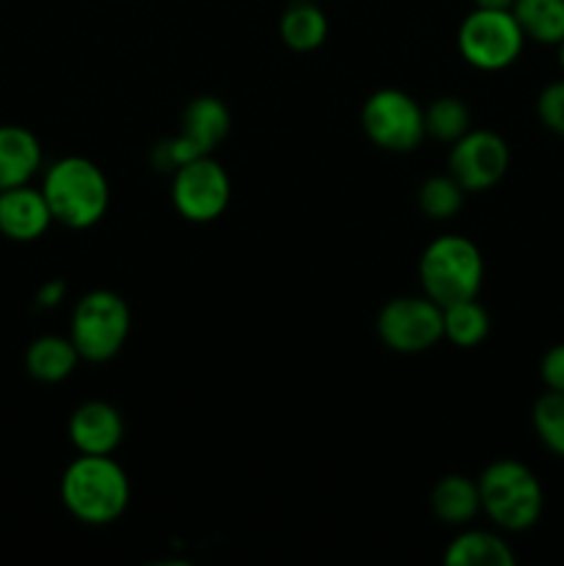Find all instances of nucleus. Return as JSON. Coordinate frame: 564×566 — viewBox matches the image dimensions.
Returning a JSON list of instances; mask_svg holds the SVG:
<instances>
[{
  "label": "nucleus",
  "instance_id": "nucleus-7",
  "mask_svg": "<svg viewBox=\"0 0 564 566\" xmlns=\"http://www.w3.org/2000/svg\"><path fill=\"white\" fill-rule=\"evenodd\" d=\"M457 44L470 66L481 72H501L520 59L525 33L512 9H473L459 25Z\"/></svg>",
  "mask_w": 564,
  "mask_h": 566
},
{
  "label": "nucleus",
  "instance_id": "nucleus-22",
  "mask_svg": "<svg viewBox=\"0 0 564 566\" xmlns=\"http://www.w3.org/2000/svg\"><path fill=\"white\" fill-rule=\"evenodd\" d=\"M464 202V188L451 175H435L418 188V205L429 219L446 221L459 213Z\"/></svg>",
  "mask_w": 564,
  "mask_h": 566
},
{
  "label": "nucleus",
  "instance_id": "nucleus-1",
  "mask_svg": "<svg viewBox=\"0 0 564 566\" xmlns=\"http://www.w3.org/2000/svg\"><path fill=\"white\" fill-rule=\"evenodd\" d=\"M61 501L81 523L108 525L119 520L130 503V479L111 453H81L61 475Z\"/></svg>",
  "mask_w": 564,
  "mask_h": 566
},
{
  "label": "nucleus",
  "instance_id": "nucleus-20",
  "mask_svg": "<svg viewBox=\"0 0 564 566\" xmlns=\"http://www.w3.org/2000/svg\"><path fill=\"white\" fill-rule=\"evenodd\" d=\"M490 335V315L476 298L442 307V337L459 348H473Z\"/></svg>",
  "mask_w": 564,
  "mask_h": 566
},
{
  "label": "nucleus",
  "instance_id": "nucleus-11",
  "mask_svg": "<svg viewBox=\"0 0 564 566\" xmlns=\"http://www.w3.org/2000/svg\"><path fill=\"white\" fill-rule=\"evenodd\" d=\"M509 144L492 130H468L451 144L448 175L464 188V193H481L495 188L509 171Z\"/></svg>",
  "mask_w": 564,
  "mask_h": 566
},
{
  "label": "nucleus",
  "instance_id": "nucleus-15",
  "mask_svg": "<svg viewBox=\"0 0 564 566\" xmlns=\"http://www.w3.org/2000/svg\"><path fill=\"white\" fill-rule=\"evenodd\" d=\"M429 503L431 512L446 525H468L481 512L479 481L459 473L442 475L431 490Z\"/></svg>",
  "mask_w": 564,
  "mask_h": 566
},
{
  "label": "nucleus",
  "instance_id": "nucleus-28",
  "mask_svg": "<svg viewBox=\"0 0 564 566\" xmlns=\"http://www.w3.org/2000/svg\"><path fill=\"white\" fill-rule=\"evenodd\" d=\"M558 64H562V70H564V42L558 44Z\"/></svg>",
  "mask_w": 564,
  "mask_h": 566
},
{
  "label": "nucleus",
  "instance_id": "nucleus-27",
  "mask_svg": "<svg viewBox=\"0 0 564 566\" xmlns=\"http://www.w3.org/2000/svg\"><path fill=\"white\" fill-rule=\"evenodd\" d=\"M476 9H512L514 0H473Z\"/></svg>",
  "mask_w": 564,
  "mask_h": 566
},
{
  "label": "nucleus",
  "instance_id": "nucleus-12",
  "mask_svg": "<svg viewBox=\"0 0 564 566\" xmlns=\"http://www.w3.org/2000/svg\"><path fill=\"white\" fill-rule=\"evenodd\" d=\"M122 437H125V420L114 403L86 401L72 412L70 440L77 453L108 457L122 446Z\"/></svg>",
  "mask_w": 564,
  "mask_h": 566
},
{
  "label": "nucleus",
  "instance_id": "nucleus-6",
  "mask_svg": "<svg viewBox=\"0 0 564 566\" xmlns=\"http://www.w3.org/2000/svg\"><path fill=\"white\" fill-rule=\"evenodd\" d=\"M230 108L221 103L213 94H202L194 97L191 103L182 108L180 133L171 138H164L153 147V164L158 171H169L175 175L182 164L202 155H213V149L230 133Z\"/></svg>",
  "mask_w": 564,
  "mask_h": 566
},
{
  "label": "nucleus",
  "instance_id": "nucleus-26",
  "mask_svg": "<svg viewBox=\"0 0 564 566\" xmlns=\"http://www.w3.org/2000/svg\"><path fill=\"white\" fill-rule=\"evenodd\" d=\"M64 296H66L64 280H48L36 291V304L42 310H53V307H59L61 302H64Z\"/></svg>",
  "mask_w": 564,
  "mask_h": 566
},
{
  "label": "nucleus",
  "instance_id": "nucleus-2",
  "mask_svg": "<svg viewBox=\"0 0 564 566\" xmlns=\"http://www.w3.org/2000/svg\"><path fill=\"white\" fill-rule=\"evenodd\" d=\"M42 193L53 221L70 230H88L97 224L111 205V186L105 171L94 160L66 155L55 160L42 180Z\"/></svg>",
  "mask_w": 564,
  "mask_h": 566
},
{
  "label": "nucleus",
  "instance_id": "nucleus-16",
  "mask_svg": "<svg viewBox=\"0 0 564 566\" xmlns=\"http://www.w3.org/2000/svg\"><path fill=\"white\" fill-rule=\"evenodd\" d=\"M446 564L451 566H512L514 553L506 539L492 531L468 528L453 536L446 547Z\"/></svg>",
  "mask_w": 564,
  "mask_h": 566
},
{
  "label": "nucleus",
  "instance_id": "nucleus-18",
  "mask_svg": "<svg viewBox=\"0 0 564 566\" xmlns=\"http://www.w3.org/2000/svg\"><path fill=\"white\" fill-rule=\"evenodd\" d=\"M77 359H81V354H77L75 343L59 335L36 337L25 354L28 374L39 381H48V385L64 381L75 370Z\"/></svg>",
  "mask_w": 564,
  "mask_h": 566
},
{
  "label": "nucleus",
  "instance_id": "nucleus-3",
  "mask_svg": "<svg viewBox=\"0 0 564 566\" xmlns=\"http://www.w3.org/2000/svg\"><path fill=\"white\" fill-rule=\"evenodd\" d=\"M481 512L501 531L520 534L540 523L545 495L534 470L518 459H498L479 475Z\"/></svg>",
  "mask_w": 564,
  "mask_h": 566
},
{
  "label": "nucleus",
  "instance_id": "nucleus-5",
  "mask_svg": "<svg viewBox=\"0 0 564 566\" xmlns=\"http://www.w3.org/2000/svg\"><path fill=\"white\" fill-rule=\"evenodd\" d=\"M130 307L114 291L86 293L72 310L70 340L86 363H108L125 348L130 335Z\"/></svg>",
  "mask_w": 564,
  "mask_h": 566
},
{
  "label": "nucleus",
  "instance_id": "nucleus-21",
  "mask_svg": "<svg viewBox=\"0 0 564 566\" xmlns=\"http://www.w3.org/2000/svg\"><path fill=\"white\" fill-rule=\"evenodd\" d=\"M426 136L453 144L470 130V108L459 97H437L424 108Z\"/></svg>",
  "mask_w": 564,
  "mask_h": 566
},
{
  "label": "nucleus",
  "instance_id": "nucleus-19",
  "mask_svg": "<svg viewBox=\"0 0 564 566\" xmlns=\"http://www.w3.org/2000/svg\"><path fill=\"white\" fill-rule=\"evenodd\" d=\"M512 14L525 39L540 44L564 42V0H514Z\"/></svg>",
  "mask_w": 564,
  "mask_h": 566
},
{
  "label": "nucleus",
  "instance_id": "nucleus-10",
  "mask_svg": "<svg viewBox=\"0 0 564 566\" xmlns=\"http://www.w3.org/2000/svg\"><path fill=\"white\" fill-rule=\"evenodd\" d=\"M376 332L390 352H429L442 340V307L429 296H396L379 310Z\"/></svg>",
  "mask_w": 564,
  "mask_h": 566
},
{
  "label": "nucleus",
  "instance_id": "nucleus-4",
  "mask_svg": "<svg viewBox=\"0 0 564 566\" xmlns=\"http://www.w3.org/2000/svg\"><path fill=\"white\" fill-rule=\"evenodd\" d=\"M424 296L440 307L476 298L484 282L481 249L464 235H440L424 249L418 263Z\"/></svg>",
  "mask_w": 564,
  "mask_h": 566
},
{
  "label": "nucleus",
  "instance_id": "nucleus-9",
  "mask_svg": "<svg viewBox=\"0 0 564 566\" xmlns=\"http://www.w3.org/2000/svg\"><path fill=\"white\" fill-rule=\"evenodd\" d=\"M230 175L213 155L188 160L171 175V205L182 219L194 224L219 219L230 205Z\"/></svg>",
  "mask_w": 564,
  "mask_h": 566
},
{
  "label": "nucleus",
  "instance_id": "nucleus-8",
  "mask_svg": "<svg viewBox=\"0 0 564 566\" xmlns=\"http://www.w3.org/2000/svg\"><path fill=\"white\" fill-rule=\"evenodd\" d=\"M365 136L385 153H412L426 138L424 108L401 88H379L359 111Z\"/></svg>",
  "mask_w": 564,
  "mask_h": 566
},
{
  "label": "nucleus",
  "instance_id": "nucleus-17",
  "mask_svg": "<svg viewBox=\"0 0 564 566\" xmlns=\"http://www.w3.org/2000/svg\"><path fill=\"white\" fill-rule=\"evenodd\" d=\"M330 22L315 0H293L280 20V36L296 53H313L326 42Z\"/></svg>",
  "mask_w": 564,
  "mask_h": 566
},
{
  "label": "nucleus",
  "instance_id": "nucleus-13",
  "mask_svg": "<svg viewBox=\"0 0 564 566\" xmlns=\"http://www.w3.org/2000/svg\"><path fill=\"white\" fill-rule=\"evenodd\" d=\"M53 224V213L48 208L42 188L17 186L0 191V232L11 241H36Z\"/></svg>",
  "mask_w": 564,
  "mask_h": 566
},
{
  "label": "nucleus",
  "instance_id": "nucleus-25",
  "mask_svg": "<svg viewBox=\"0 0 564 566\" xmlns=\"http://www.w3.org/2000/svg\"><path fill=\"white\" fill-rule=\"evenodd\" d=\"M540 376L547 390L564 392V343L547 348L540 363Z\"/></svg>",
  "mask_w": 564,
  "mask_h": 566
},
{
  "label": "nucleus",
  "instance_id": "nucleus-23",
  "mask_svg": "<svg viewBox=\"0 0 564 566\" xmlns=\"http://www.w3.org/2000/svg\"><path fill=\"white\" fill-rule=\"evenodd\" d=\"M531 420H534V431L542 446L564 459V392L547 390L545 396L536 398Z\"/></svg>",
  "mask_w": 564,
  "mask_h": 566
},
{
  "label": "nucleus",
  "instance_id": "nucleus-24",
  "mask_svg": "<svg viewBox=\"0 0 564 566\" xmlns=\"http://www.w3.org/2000/svg\"><path fill=\"white\" fill-rule=\"evenodd\" d=\"M536 116L551 133L564 138V81L547 83L536 97Z\"/></svg>",
  "mask_w": 564,
  "mask_h": 566
},
{
  "label": "nucleus",
  "instance_id": "nucleus-14",
  "mask_svg": "<svg viewBox=\"0 0 564 566\" xmlns=\"http://www.w3.org/2000/svg\"><path fill=\"white\" fill-rule=\"evenodd\" d=\"M42 166V147L31 130L0 125V191L25 186Z\"/></svg>",
  "mask_w": 564,
  "mask_h": 566
}]
</instances>
